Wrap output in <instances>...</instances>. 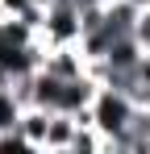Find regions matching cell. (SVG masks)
I'll use <instances>...</instances> for the list:
<instances>
[{"mask_svg": "<svg viewBox=\"0 0 150 154\" xmlns=\"http://www.w3.org/2000/svg\"><path fill=\"white\" fill-rule=\"evenodd\" d=\"M138 121V104L129 92L121 88H108V83H100L96 100H92V125L104 133V150H121V137L133 129Z\"/></svg>", "mask_w": 150, "mask_h": 154, "instance_id": "obj_1", "label": "cell"}, {"mask_svg": "<svg viewBox=\"0 0 150 154\" xmlns=\"http://www.w3.org/2000/svg\"><path fill=\"white\" fill-rule=\"evenodd\" d=\"M38 38H42L46 46H79V42H83V8H79L75 0L50 4Z\"/></svg>", "mask_w": 150, "mask_h": 154, "instance_id": "obj_2", "label": "cell"}, {"mask_svg": "<svg viewBox=\"0 0 150 154\" xmlns=\"http://www.w3.org/2000/svg\"><path fill=\"white\" fill-rule=\"evenodd\" d=\"M88 54H83V46H46V54H42V71H50V75L58 79H79L88 75Z\"/></svg>", "mask_w": 150, "mask_h": 154, "instance_id": "obj_3", "label": "cell"}, {"mask_svg": "<svg viewBox=\"0 0 150 154\" xmlns=\"http://www.w3.org/2000/svg\"><path fill=\"white\" fill-rule=\"evenodd\" d=\"M50 108H42V104H29L21 112V121H17V129H21L25 137V150H42L46 154V129H50Z\"/></svg>", "mask_w": 150, "mask_h": 154, "instance_id": "obj_4", "label": "cell"}, {"mask_svg": "<svg viewBox=\"0 0 150 154\" xmlns=\"http://www.w3.org/2000/svg\"><path fill=\"white\" fill-rule=\"evenodd\" d=\"M75 129H79V117L75 112H54L46 129V154H71Z\"/></svg>", "mask_w": 150, "mask_h": 154, "instance_id": "obj_5", "label": "cell"}, {"mask_svg": "<svg viewBox=\"0 0 150 154\" xmlns=\"http://www.w3.org/2000/svg\"><path fill=\"white\" fill-rule=\"evenodd\" d=\"M133 38L142 42V50H150V8L138 17V25H133Z\"/></svg>", "mask_w": 150, "mask_h": 154, "instance_id": "obj_6", "label": "cell"}, {"mask_svg": "<svg viewBox=\"0 0 150 154\" xmlns=\"http://www.w3.org/2000/svg\"><path fill=\"white\" fill-rule=\"evenodd\" d=\"M33 0H0V17H21Z\"/></svg>", "mask_w": 150, "mask_h": 154, "instance_id": "obj_7", "label": "cell"}, {"mask_svg": "<svg viewBox=\"0 0 150 154\" xmlns=\"http://www.w3.org/2000/svg\"><path fill=\"white\" fill-rule=\"evenodd\" d=\"M33 4H38V8H50V4H58V0H33Z\"/></svg>", "mask_w": 150, "mask_h": 154, "instance_id": "obj_8", "label": "cell"}, {"mask_svg": "<svg viewBox=\"0 0 150 154\" xmlns=\"http://www.w3.org/2000/svg\"><path fill=\"white\" fill-rule=\"evenodd\" d=\"M146 154H150V137H146Z\"/></svg>", "mask_w": 150, "mask_h": 154, "instance_id": "obj_9", "label": "cell"}]
</instances>
